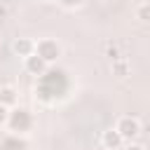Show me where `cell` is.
<instances>
[{
  "label": "cell",
  "mask_w": 150,
  "mask_h": 150,
  "mask_svg": "<svg viewBox=\"0 0 150 150\" xmlns=\"http://www.w3.org/2000/svg\"><path fill=\"white\" fill-rule=\"evenodd\" d=\"M7 122L12 124V129H14V131H26V129L30 127V115H28V110H23V108H19V110H14V112H9V117H7Z\"/></svg>",
  "instance_id": "3957f363"
},
{
  "label": "cell",
  "mask_w": 150,
  "mask_h": 150,
  "mask_svg": "<svg viewBox=\"0 0 150 150\" xmlns=\"http://www.w3.org/2000/svg\"><path fill=\"white\" fill-rule=\"evenodd\" d=\"M59 2H61L63 7H68V9H73V7H80L84 0H59Z\"/></svg>",
  "instance_id": "30bf717a"
},
{
  "label": "cell",
  "mask_w": 150,
  "mask_h": 150,
  "mask_svg": "<svg viewBox=\"0 0 150 150\" xmlns=\"http://www.w3.org/2000/svg\"><path fill=\"white\" fill-rule=\"evenodd\" d=\"M33 52H35L45 63H52V61H56V59L61 56V47H59V42L52 40V38H42V40H38Z\"/></svg>",
  "instance_id": "7a4b0ae2"
},
{
  "label": "cell",
  "mask_w": 150,
  "mask_h": 150,
  "mask_svg": "<svg viewBox=\"0 0 150 150\" xmlns=\"http://www.w3.org/2000/svg\"><path fill=\"white\" fill-rule=\"evenodd\" d=\"M138 19H141V21H148V2H143V5L138 7Z\"/></svg>",
  "instance_id": "8fae6325"
},
{
  "label": "cell",
  "mask_w": 150,
  "mask_h": 150,
  "mask_svg": "<svg viewBox=\"0 0 150 150\" xmlns=\"http://www.w3.org/2000/svg\"><path fill=\"white\" fill-rule=\"evenodd\" d=\"M115 131L122 136V141H134V138H138V136H141L143 124H141V120H138V117L124 115V117H120V120H117Z\"/></svg>",
  "instance_id": "6da1fadb"
},
{
  "label": "cell",
  "mask_w": 150,
  "mask_h": 150,
  "mask_svg": "<svg viewBox=\"0 0 150 150\" xmlns=\"http://www.w3.org/2000/svg\"><path fill=\"white\" fill-rule=\"evenodd\" d=\"M5 14H7V7H5V5H0V16H5Z\"/></svg>",
  "instance_id": "5bb4252c"
},
{
  "label": "cell",
  "mask_w": 150,
  "mask_h": 150,
  "mask_svg": "<svg viewBox=\"0 0 150 150\" xmlns=\"http://www.w3.org/2000/svg\"><path fill=\"white\" fill-rule=\"evenodd\" d=\"M124 150H145V148H143L141 143H129V145H127Z\"/></svg>",
  "instance_id": "4fadbf2b"
},
{
  "label": "cell",
  "mask_w": 150,
  "mask_h": 150,
  "mask_svg": "<svg viewBox=\"0 0 150 150\" xmlns=\"http://www.w3.org/2000/svg\"><path fill=\"white\" fill-rule=\"evenodd\" d=\"M26 70H28V73H33V75H42V73L47 70V63H45V61L33 52L30 56H26Z\"/></svg>",
  "instance_id": "5b68a950"
},
{
  "label": "cell",
  "mask_w": 150,
  "mask_h": 150,
  "mask_svg": "<svg viewBox=\"0 0 150 150\" xmlns=\"http://www.w3.org/2000/svg\"><path fill=\"white\" fill-rule=\"evenodd\" d=\"M108 56H110L112 61H117V59H122V56H120V49H117L115 45H108Z\"/></svg>",
  "instance_id": "9c48e42d"
},
{
  "label": "cell",
  "mask_w": 150,
  "mask_h": 150,
  "mask_svg": "<svg viewBox=\"0 0 150 150\" xmlns=\"http://www.w3.org/2000/svg\"><path fill=\"white\" fill-rule=\"evenodd\" d=\"M16 103V89L12 87V84H5V87H0V105H5V108H12Z\"/></svg>",
  "instance_id": "52a82bcc"
},
{
  "label": "cell",
  "mask_w": 150,
  "mask_h": 150,
  "mask_svg": "<svg viewBox=\"0 0 150 150\" xmlns=\"http://www.w3.org/2000/svg\"><path fill=\"white\" fill-rule=\"evenodd\" d=\"M112 73H115L117 77H127V73H129V63H127V61H122V59L112 61Z\"/></svg>",
  "instance_id": "ba28073f"
},
{
  "label": "cell",
  "mask_w": 150,
  "mask_h": 150,
  "mask_svg": "<svg viewBox=\"0 0 150 150\" xmlns=\"http://www.w3.org/2000/svg\"><path fill=\"white\" fill-rule=\"evenodd\" d=\"M101 143L108 148V150H117L124 141H122V136L115 131V129H108V131H103V136H101Z\"/></svg>",
  "instance_id": "8992f818"
},
{
  "label": "cell",
  "mask_w": 150,
  "mask_h": 150,
  "mask_svg": "<svg viewBox=\"0 0 150 150\" xmlns=\"http://www.w3.org/2000/svg\"><path fill=\"white\" fill-rule=\"evenodd\" d=\"M12 49H14V54H19V56H30L33 54V49H35V42L33 40H28V38H19V40H14V45H12Z\"/></svg>",
  "instance_id": "277c9868"
},
{
  "label": "cell",
  "mask_w": 150,
  "mask_h": 150,
  "mask_svg": "<svg viewBox=\"0 0 150 150\" xmlns=\"http://www.w3.org/2000/svg\"><path fill=\"white\" fill-rule=\"evenodd\" d=\"M7 117H9V108L0 105V127H2V124H7Z\"/></svg>",
  "instance_id": "7c38bea8"
}]
</instances>
